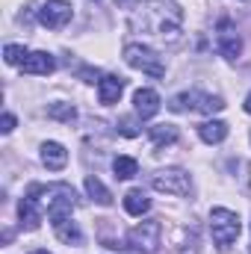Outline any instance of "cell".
Wrapping results in <instances>:
<instances>
[{"label": "cell", "instance_id": "18", "mask_svg": "<svg viewBox=\"0 0 251 254\" xmlns=\"http://www.w3.org/2000/svg\"><path fill=\"white\" fill-rule=\"evenodd\" d=\"M151 139H154L157 148H163V145H175V142H178V127L175 125H154L151 127Z\"/></svg>", "mask_w": 251, "mask_h": 254}, {"label": "cell", "instance_id": "24", "mask_svg": "<svg viewBox=\"0 0 251 254\" xmlns=\"http://www.w3.org/2000/svg\"><path fill=\"white\" fill-rule=\"evenodd\" d=\"M30 254H51V252H45V249H36V252H30Z\"/></svg>", "mask_w": 251, "mask_h": 254}, {"label": "cell", "instance_id": "13", "mask_svg": "<svg viewBox=\"0 0 251 254\" xmlns=\"http://www.w3.org/2000/svg\"><path fill=\"white\" fill-rule=\"evenodd\" d=\"M18 219H21V228L24 231H36L39 225H42V210H39V204H36V198H21V204H18Z\"/></svg>", "mask_w": 251, "mask_h": 254}, {"label": "cell", "instance_id": "17", "mask_svg": "<svg viewBox=\"0 0 251 254\" xmlns=\"http://www.w3.org/2000/svg\"><path fill=\"white\" fill-rule=\"evenodd\" d=\"M125 210L130 216H142V213H148L151 210V201H148V195L142 190H130L125 195Z\"/></svg>", "mask_w": 251, "mask_h": 254}, {"label": "cell", "instance_id": "7", "mask_svg": "<svg viewBox=\"0 0 251 254\" xmlns=\"http://www.w3.org/2000/svg\"><path fill=\"white\" fill-rule=\"evenodd\" d=\"M71 15H74V9H71L68 0H48V3H42V9H39V21H42L45 27H51V30L65 27V24L71 21Z\"/></svg>", "mask_w": 251, "mask_h": 254}, {"label": "cell", "instance_id": "1", "mask_svg": "<svg viewBox=\"0 0 251 254\" xmlns=\"http://www.w3.org/2000/svg\"><path fill=\"white\" fill-rule=\"evenodd\" d=\"M130 3V24L163 39H178L184 12L175 0H125Z\"/></svg>", "mask_w": 251, "mask_h": 254}, {"label": "cell", "instance_id": "25", "mask_svg": "<svg viewBox=\"0 0 251 254\" xmlns=\"http://www.w3.org/2000/svg\"><path fill=\"white\" fill-rule=\"evenodd\" d=\"M249 254H251V249H249Z\"/></svg>", "mask_w": 251, "mask_h": 254}, {"label": "cell", "instance_id": "9", "mask_svg": "<svg viewBox=\"0 0 251 254\" xmlns=\"http://www.w3.org/2000/svg\"><path fill=\"white\" fill-rule=\"evenodd\" d=\"M24 74H36V77H48L54 68H57V60L48 54V51H33V54H27V60H24Z\"/></svg>", "mask_w": 251, "mask_h": 254}, {"label": "cell", "instance_id": "2", "mask_svg": "<svg viewBox=\"0 0 251 254\" xmlns=\"http://www.w3.org/2000/svg\"><path fill=\"white\" fill-rule=\"evenodd\" d=\"M240 231H243V222L234 210H228V207H213L210 210V234H213V243L222 252H228L237 243Z\"/></svg>", "mask_w": 251, "mask_h": 254}, {"label": "cell", "instance_id": "19", "mask_svg": "<svg viewBox=\"0 0 251 254\" xmlns=\"http://www.w3.org/2000/svg\"><path fill=\"white\" fill-rule=\"evenodd\" d=\"M113 172H116V178L130 181V178H136V172H139V163H136L133 157H116V163H113Z\"/></svg>", "mask_w": 251, "mask_h": 254}, {"label": "cell", "instance_id": "20", "mask_svg": "<svg viewBox=\"0 0 251 254\" xmlns=\"http://www.w3.org/2000/svg\"><path fill=\"white\" fill-rule=\"evenodd\" d=\"M48 119H57V122L71 125V122L77 119V110H74L71 104H51V107H48Z\"/></svg>", "mask_w": 251, "mask_h": 254}, {"label": "cell", "instance_id": "10", "mask_svg": "<svg viewBox=\"0 0 251 254\" xmlns=\"http://www.w3.org/2000/svg\"><path fill=\"white\" fill-rule=\"evenodd\" d=\"M51 225H54V234L63 240L65 246H80V243H83V231H80V225H77L71 216L51 219Z\"/></svg>", "mask_w": 251, "mask_h": 254}, {"label": "cell", "instance_id": "6", "mask_svg": "<svg viewBox=\"0 0 251 254\" xmlns=\"http://www.w3.org/2000/svg\"><path fill=\"white\" fill-rule=\"evenodd\" d=\"M160 234H163L160 222L157 219H148V222H142V225H136L130 231V246H136L139 252L151 254V252L160 249Z\"/></svg>", "mask_w": 251, "mask_h": 254}, {"label": "cell", "instance_id": "4", "mask_svg": "<svg viewBox=\"0 0 251 254\" xmlns=\"http://www.w3.org/2000/svg\"><path fill=\"white\" fill-rule=\"evenodd\" d=\"M125 63L130 65V68H136V71H142V74L166 77V65H163V60H160L157 51H151L148 45H139V42L125 45Z\"/></svg>", "mask_w": 251, "mask_h": 254}, {"label": "cell", "instance_id": "5", "mask_svg": "<svg viewBox=\"0 0 251 254\" xmlns=\"http://www.w3.org/2000/svg\"><path fill=\"white\" fill-rule=\"evenodd\" d=\"M151 187L157 192L184 198V195L192 192V178H189V172H184V169H160V172L151 178Z\"/></svg>", "mask_w": 251, "mask_h": 254}, {"label": "cell", "instance_id": "21", "mask_svg": "<svg viewBox=\"0 0 251 254\" xmlns=\"http://www.w3.org/2000/svg\"><path fill=\"white\" fill-rule=\"evenodd\" d=\"M3 60L9 65H24V60H27V48L24 45H6L3 48Z\"/></svg>", "mask_w": 251, "mask_h": 254}, {"label": "cell", "instance_id": "15", "mask_svg": "<svg viewBox=\"0 0 251 254\" xmlns=\"http://www.w3.org/2000/svg\"><path fill=\"white\" fill-rule=\"evenodd\" d=\"M198 136H201L207 145H219V142H225V136H228V125H225V122H219V119L204 122V125L198 127Z\"/></svg>", "mask_w": 251, "mask_h": 254}, {"label": "cell", "instance_id": "11", "mask_svg": "<svg viewBox=\"0 0 251 254\" xmlns=\"http://www.w3.org/2000/svg\"><path fill=\"white\" fill-rule=\"evenodd\" d=\"M219 54H222L225 60H231V63L240 60V54H243V39H240L228 24L219 30Z\"/></svg>", "mask_w": 251, "mask_h": 254}, {"label": "cell", "instance_id": "12", "mask_svg": "<svg viewBox=\"0 0 251 254\" xmlns=\"http://www.w3.org/2000/svg\"><path fill=\"white\" fill-rule=\"evenodd\" d=\"M122 92H125V80L122 77H116V74H107L104 80H98V98H101V104H119V98H122Z\"/></svg>", "mask_w": 251, "mask_h": 254}, {"label": "cell", "instance_id": "3", "mask_svg": "<svg viewBox=\"0 0 251 254\" xmlns=\"http://www.w3.org/2000/svg\"><path fill=\"white\" fill-rule=\"evenodd\" d=\"M169 110L172 113H187V110H198V113H222L225 110V101L219 95H207V92H184V95H175L169 101Z\"/></svg>", "mask_w": 251, "mask_h": 254}, {"label": "cell", "instance_id": "14", "mask_svg": "<svg viewBox=\"0 0 251 254\" xmlns=\"http://www.w3.org/2000/svg\"><path fill=\"white\" fill-rule=\"evenodd\" d=\"M42 163H45L51 172H63L65 163H68V151H65L60 142H45V145H42Z\"/></svg>", "mask_w": 251, "mask_h": 254}, {"label": "cell", "instance_id": "8", "mask_svg": "<svg viewBox=\"0 0 251 254\" xmlns=\"http://www.w3.org/2000/svg\"><path fill=\"white\" fill-rule=\"evenodd\" d=\"M133 110H136V116L145 122V119H154L157 113H160V95L154 92V89H136V95H133Z\"/></svg>", "mask_w": 251, "mask_h": 254}, {"label": "cell", "instance_id": "22", "mask_svg": "<svg viewBox=\"0 0 251 254\" xmlns=\"http://www.w3.org/2000/svg\"><path fill=\"white\" fill-rule=\"evenodd\" d=\"M15 130V116L12 113H3V119H0V133H12Z\"/></svg>", "mask_w": 251, "mask_h": 254}, {"label": "cell", "instance_id": "16", "mask_svg": "<svg viewBox=\"0 0 251 254\" xmlns=\"http://www.w3.org/2000/svg\"><path fill=\"white\" fill-rule=\"evenodd\" d=\"M86 192H89V198H92L95 204H101V207H110V204H113V192L107 190L95 175L86 178Z\"/></svg>", "mask_w": 251, "mask_h": 254}, {"label": "cell", "instance_id": "23", "mask_svg": "<svg viewBox=\"0 0 251 254\" xmlns=\"http://www.w3.org/2000/svg\"><path fill=\"white\" fill-rule=\"evenodd\" d=\"M243 107H246V113L251 116V92H249V98H246V104H243Z\"/></svg>", "mask_w": 251, "mask_h": 254}]
</instances>
